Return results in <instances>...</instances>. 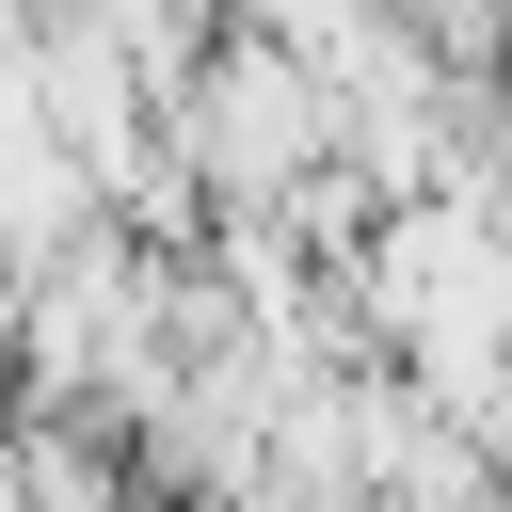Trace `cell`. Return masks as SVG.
<instances>
[{
	"label": "cell",
	"instance_id": "obj_1",
	"mask_svg": "<svg viewBox=\"0 0 512 512\" xmlns=\"http://www.w3.org/2000/svg\"><path fill=\"white\" fill-rule=\"evenodd\" d=\"M160 128H176L208 224H272V208H304V192L336 176V80H320L304 48H272V32H240V16H224V48L160 96Z\"/></svg>",
	"mask_w": 512,
	"mask_h": 512
}]
</instances>
